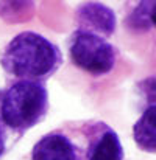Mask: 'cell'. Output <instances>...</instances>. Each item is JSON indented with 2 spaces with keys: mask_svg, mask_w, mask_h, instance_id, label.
Wrapping results in <instances>:
<instances>
[{
  "mask_svg": "<svg viewBox=\"0 0 156 160\" xmlns=\"http://www.w3.org/2000/svg\"><path fill=\"white\" fill-rule=\"evenodd\" d=\"M0 62L6 73L20 81L42 82L58 70L61 53L44 36L24 31L5 47Z\"/></svg>",
  "mask_w": 156,
  "mask_h": 160,
  "instance_id": "obj_1",
  "label": "cell"
},
{
  "mask_svg": "<svg viewBox=\"0 0 156 160\" xmlns=\"http://www.w3.org/2000/svg\"><path fill=\"white\" fill-rule=\"evenodd\" d=\"M47 106L49 95L42 82L17 81L9 86L2 97L0 117L13 131L24 132L42 120Z\"/></svg>",
  "mask_w": 156,
  "mask_h": 160,
  "instance_id": "obj_2",
  "label": "cell"
},
{
  "mask_svg": "<svg viewBox=\"0 0 156 160\" xmlns=\"http://www.w3.org/2000/svg\"><path fill=\"white\" fill-rule=\"evenodd\" d=\"M72 62L91 75H105L116 64V48L97 34L77 30L70 41Z\"/></svg>",
  "mask_w": 156,
  "mask_h": 160,
  "instance_id": "obj_3",
  "label": "cell"
},
{
  "mask_svg": "<svg viewBox=\"0 0 156 160\" xmlns=\"http://www.w3.org/2000/svg\"><path fill=\"white\" fill-rule=\"evenodd\" d=\"M77 19L81 25L80 30L97 34L100 38L111 36L116 30L114 11L102 3H84L77 11Z\"/></svg>",
  "mask_w": 156,
  "mask_h": 160,
  "instance_id": "obj_4",
  "label": "cell"
},
{
  "mask_svg": "<svg viewBox=\"0 0 156 160\" xmlns=\"http://www.w3.org/2000/svg\"><path fill=\"white\" fill-rule=\"evenodd\" d=\"M31 160H81L75 145L61 132L44 135L33 148Z\"/></svg>",
  "mask_w": 156,
  "mask_h": 160,
  "instance_id": "obj_5",
  "label": "cell"
},
{
  "mask_svg": "<svg viewBox=\"0 0 156 160\" xmlns=\"http://www.w3.org/2000/svg\"><path fill=\"white\" fill-rule=\"evenodd\" d=\"M136 145L147 152H156V97L145 107L141 118L133 126Z\"/></svg>",
  "mask_w": 156,
  "mask_h": 160,
  "instance_id": "obj_6",
  "label": "cell"
},
{
  "mask_svg": "<svg viewBox=\"0 0 156 160\" xmlns=\"http://www.w3.org/2000/svg\"><path fill=\"white\" fill-rule=\"evenodd\" d=\"M86 160H123V149L117 134L112 129L105 128L103 132L91 143Z\"/></svg>",
  "mask_w": 156,
  "mask_h": 160,
  "instance_id": "obj_7",
  "label": "cell"
},
{
  "mask_svg": "<svg viewBox=\"0 0 156 160\" xmlns=\"http://www.w3.org/2000/svg\"><path fill=\"white\" fill-rule=\"evenodd\" d=\"M148 19H150V22L156 27V2L150 3V8H148Z\"/></svg>",
  "mask_w": 156,
  "mask_h": 160,
  "instance_id": "obj_8",
  "label": "cell"
},
{
  "mask_svg": "<svg viewBox=\"0 0 156 160\" xmlns=\"http://www.w3.org/2000/svg\"><path fill=\"white\" fill-rule=\"evenodd\" d=\"M3 151H5V135H3V131L0 128V156L3 154Z\"/></svg>",
  "mask_w": 156,
  "mask_h": 160,
  "instance_id": "obj_9",
  "label": "cell"
}]
</instances>
